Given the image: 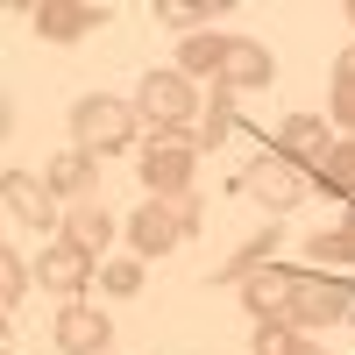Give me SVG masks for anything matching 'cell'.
<instances>
[{
    "mask_svg": "<svg viewBox=\"0 0 355 355\" xmlns=\"http://www.w3.org/2000/svg\"><path fill=\"white\" fill-rule=\"evenodd\" d=\"M199 85L185 78V71H150L135 85V121H142V135L150 142H192L185 128H199Z\"/></svg>",
    "mask_w": 355,
    "mask_h": 355,
    "instance_id": "6da1fadb",
    "label": "cell"
},
{
    "mask_svg": "<svg viewBox=\"0 0 355 355\" xmlns=\"http://www.w3.org/2000/svg\"><path fill=\"white\" fill-rule=\"evenodd\" d=\"M135 135H142L135 107L114 100V93H85L71 107V150H85V157H114V150H128Z\"/></svg>",
    "mask_w": 355,
    "mask_h": 355,
    "instance_id": "7a4b0ae2",
    "label": "cell"
},
{
    "mask_svg": "<svg viewBox=\"0 0 355 355\" xmlns=\"http://www.w3.org/2000/svg\"><path fill=\"white\" fill-rule=\"evenodd\" d=\"M192 157H199L192 142H150L142 164H135L142 185H150V199L171 206V214H192V206H199V199H192Z\"/></svg>",
    "mask_w": 355,
    "mask_h": 355,
    "instance_id": "3957f363",
    "label": "cell"
},
{
    "mask_svg": "<svg viewBox=\"0 0 355 355\" xmlns=\"http://www.w3.org/2000/svg\"><path fill=\"white\" fill-rule=\"evenodd\" d=\"M242 185H249V199L263 206V214H291V206L313 192V185H306V171L291 164V157H277V150H270V157H256V164L242 171Z\"/></svg>",
    "mask_w": 355,
    "mask_h": 355,
    "instance_id": "277c9868",
    "label": "cell"
},
{
    "mask_svg": "<svg viewBox=\"0 0 355 355\" xmlns=\"http://www.w3.org/2000/svg\"><path fill=\"white\" fill-rule=\"evenodd\" d=\"M355 320V291L341 277H299V299H291V327H341Z\"/></svg>",
    "mask_w": 355,
    "mask_h": 355,
    "instance_id": "5b68a950",
    "label": "cell"
},
{
    "mask_svg": "<svg viewBox=\"0 0 355 355\" xmlns=\"http://www.w3.org/2000/svg\"><path fill=\"white\" fill-rule=\"evenodd\" d=\"M50 334H57V348L64 355H107L114 348V320L100 313V306H57V320H50Z\"/></svg>",
    "mask_w": 355,
    "mask_h": 355,
    "instance_id": "8992f818",
    "label": "cell"
},
{
    "mask_svg": "<svg viewBox=\"0 0 355 355\" xmlns=\"http://www.w3.org/2000/svg\"><path fill=\"white\" fill-rule=\"evenodd\" d=\"M291 299H299V270L291 263H263V270L242 277V306L256 320H291Z\"/></svg>",
    "mask_w": 355,
    "mask_h": 355,
    "instance_id": "52a82bcc",
    "label": "cell"
},
{
    "mask_svg": "<svg viewBox=\"0 0 355 355\" xmlns=\"http://www.w3.org/2000/svg\"><path fill=\"white\" fill-rule=\"evenodd\" d=\"M28 21H36L43 43H78V36H93V28L107 21V8H85V0H36Z\"/></svg>",
    "mask_w": 355,
    "mask_h": 355,
    "instance_id": "ba28073f",
    "label": "cell"
},
{
    "mask_svg": "<svg viewBox=\"0 0 355 355\" xmlns=\"http://www.w3.org/2000/svg\"><path fill=\"white\" fill-rule=\"evenodd\" d=\"M178 242H185V220H178L171 214V206H135V214H128V249L142 256V263H157V256H171Z\"/></svg>",
    "mask_w": 355,
    "mask_h": 355,
    "instance_id": "9c48e42d",
    "label": "cell"
},
{
    "mask_svg": "<svg viewBox=\"0 0 355 355\" xmlns=\"http://www.w3.org/2000/svg\"><path fill=\"white\" fill-rule=\"evenodd\" d=\"M85 277H93V256L71 249V242H50V249L36 256V284L50 291V299H64V306L85 291Z\"/></svg>",
    "mask_w": 355,
    "mask_h": 355,
    "instance_id": "30bf717a",
    "label": "cell"
},
{
    "mask_svg": "<svg viewBox=\"0 0 355 355\" xmlns=\"http://www.w3.org/2000/svg\"><path fill=\"white\" fill-rule=\"evenodd\" d=\"M0 185H8V214L21 220V227H50L57 220V192H50V178H28V171H8L0 178Z\"/></svg>",
    "mask_w": 355,
    "mask_h": 355,
    "instance_id": "8fae6325",
    "label": "cell"
},
{
    "mask_svg": "<svg viewBox=\"0 0 355 355\" xmlns=\"http://www.w3.org/2000/svg\"><path fill=\"white\" fill-rule=\"evenodd\" d=\"M277 78V57L270 50H263V43H234L227 50V64H220V85H227V93H263V85H270Z\"/></svg>",
    "mask_w": 355,
    "mask_h": 355,
    "instance_id": "7c38bea8",
    "label": "cell"
},
{
    "mask_svg": "<svg viewBox=\"0 0 355 355\" xmlns=\"http://www.w3.org/2000/svg\"><path fill=\"white\" fill-rule=\"evenodd\" d=\"M327 150H334V135H327V121H320V114H291V121L277 128V157H291L299 171H313Z\"/></svg>",
    "mask_w": 355,
    "mask_h": 355,
    "instance_id": "4fadbf2b",
    "label": "cell"
},
{
    "mask_svg": "<svg viewBox=\"0 0 355 355\" xmlns=\"http://www.w3.org/2000/svg\"><path fill=\"white\" fill-rule=\"evenodd\" d=\"M43 178H50V192H57V199L85 206V199H93V185H100V157H85V150H57Z\"/></svg>",
    "mask_w": 355,
    "mask_h": 355,
    "instance_id": "5bb4252c",
    "label": "cell"
},
{
    "mask_svg": "<svg viewBox=\"0 0 355 355\" xmlns=\"http://www.w3.org/2000/svg\"><path fill=\"white\" fill-rule=\"evenodd\" d=\"M64 242H71V249H85V256H100V249L114 242V214H107V206H93V199H85V206H71Z\"/></svg>",
    "mask_w": 355,
    "mask_h": 355,
    "instance_id": "9a60e30c",
    "label": "cell"
},
{
    "mask_svg": "<svg viewBox=\"0 0 355 355\" xmlns=\"http://www.w3.org/2000/svg\"><path fill=\"white\" fill-rule=\"evenodd\" d=\"M227 128H234V93L214 78V93H206V114H199V128H192V150H220Z\"/></svg>",
    "mask_w": 355,
    "mask_h": 355,
    "instance_id": "2e32d148",
    "label": "cell"
},
{
    "mask_svg": "<svg viewBox=\"0 0 355 355\" xmlns=\"http://www.w3.org/2000/svg\"><path fill=\"white\" fill-rule=\"evenodd\" d=\"M227 36H206V28H199V36H185V43H178V71H185V78H206V71H214L220 78V64H227Z\"/></svg>",
    "mask_w": 355,
    "mask_h": 355,
    "instance_id": "e0dca14e",
    "label": "cell"
},
{
    "mask_svg": "<svg viewBox=\"0 0 355 355\" xmlns=\"http://www.w3.org/2000/svg\"><path fill=\"white\" fill-rule=\"evenodd\" d=\"M249 355H327L320 341H306L291 320H256V341H249Z\"/></svg>",
    "mask_w": 355,
    "mask_h": 355,
    "instance_id": "ac0fdd59",
    "label": "cell"
},
{
    "mask_svg": "<svg viewBox=\"0 0 355 355\" xmlns=\"http://www.w3.org/2000/svg\"><path fill=\"white\" fill-rule=\"evenodd\" d=\"M320 171V185L327 192H341V199H355V135H334V150L313 164Z\"/></svg>",
    "mask_w": 355,
    "mask_h": 355,
    "instance_id": "d6986e66",
    "label": "cell"
},
{
    "mask_svg": "<svg viewBox=\"0 0 355 355\" xmlns=\"http://www.w3.org/2000/svg\"><path fill=\"white\" fill-rule=\"evenodd\" d=\"M206 15H227V0H157V21L178 28V43L199 36V21H206Z\"/></svg>",
    "mask_w": 355,
    "mask_h": 355,
    "instance_id": "ffe728a7",
    "label": "cell"
},
{
    "mask_svg": "<svg viewBox=\"0 0 355 355\" xmlns=\"http://www.w3.org/2000/svg\"><path fill=\"white\" fill-rule=\"evenodd\" d=\"M277 242H284V234H277V227H263V234H256V242H242V249H234V256L220 263V270H214V277H220V284H242L249 270H263V263H270V249H277Z\"/></svg>",
    "mask_w": 355,
    "mask_h": 355,
    "instance_id": "44dd1931",
    "label": "cell"
},
{
    "mask_svg": "<svg viewBox=\"0 0 355 355\" xmlns=\"http://www.w3.org/2000/svg\"><path fill=\"white\" fill-rule=\"evenodd\" d=\"M327 114H334V128L355 135V50L334 64V85H327Z\"/></svg>",
    "mask_w": 355,
    "mask_h": 355,
    "instance_id": "7402d4cb",
    "label": "cell"
},
{
    "mask_svg": "<svg viewBox=\"0 0 355 355\" xmlns=\"http://www.w3.org/2000/svg\"><path fill=\"white\" fill-rule=\"evenodd\" d=\"M313 256H320V263H355V199H348L341 227H320V234H313Z\"/></svg>",
    "mask_w": 355,
    "mask_h": 355,
    "instance_id": "603a6c76",
    "label": "cell"
},
{
    "mask_svg": "<svg viewBox=\"0 0 355 355\" xmlns=\"http://www.w3.org/2000/svg\"><path fill=\"white\" fill-rule=\"evenodd\" d=\"M100 291H107V299H135V291H142V256L107 263V270H100Z\"/></svg>",
    "mask_w": 355,
    "mask_h": 355,
    "instance_id": "cb8c5ba5",
    "label": "cell"
},
{
    "mask_svg": "<svg viewBox=\"0 0 355 355\" xmlns=\"http://www.w3.org/2000/svg\"><path fill=\"white\" fill-rule=\"evenodd\" d=\"M0 291H8V299H21V291H28V270H21V263H15V249L0 256Z\"/></svg>",
    "mask_w": 355,
    "mask_h": 355,
    "instance_id": "d4e9b609",
    "label": "cell"
},
{
    "mask_svg": "<svg viewBox=\"0 0 355 355\" xmlns=\"http://www.w3.org/2000/svg\"><path fill=\"white\" fill-rule=\"evenodd\" d=\"M341 15H348V21H355V0H348V8H341Z\"/></svg>",
    "mask_w": 355,
    "mask_h": 355,
    "instance_id": "484cf974",
    "label": "cell"
}]
</instances>
